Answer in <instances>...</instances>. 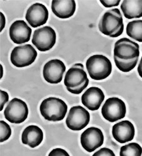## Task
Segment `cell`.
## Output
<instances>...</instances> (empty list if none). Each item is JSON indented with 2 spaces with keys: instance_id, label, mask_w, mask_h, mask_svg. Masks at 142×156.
<instances>
[{
  "instance_id": "4",
  "label": "cell",
  "mask_w": 142,
  "mask_h": 156,
  "mask_svg": "<svg viewBox=\"0 0 142 156\" xmlns=\"http://www.w3.org/2000/svg\"><path fill=\"white\" fill-rule=\"evenodd\" d=\"M89 75L94 80L100 81L107 78L111 73L112 64L109 58L102 55H94L86 61Z\"/></svg>"
},
{
  "instance_id": "29",
  "label": "cell",
  "mask_w": 142,
  "mask_h": 156,
  "mask_svg": "<svg viewBox=\"0 0 142 156\" xmlns=\"http://www.w3.org/2000/svg\"><path fill=\"white\" fill-rule=\"evenodd\" d=\"M138 72L140 75V76L142 78V57L141 58V61L140 62V64L138 67Z\"/></svg>"
},
{
  "instance_id": "26",
  "label": "cell",
  "mask_w": 142,
  "mask_h": 156,
  "mask_svg": "<svg viewBox=\"0 0 142 156\" xmlns=\"http://www.w3.org/2000/svg\"><path fill=\"white\" fill-rule=\"evenodd\" d=\"M100 3L106 8L118 6L120 0H100Z\"/></svg>"
},
{
  "instance_id": "12",
  "label": "cell",
  "mask_w": 142,
  "mask_h": 156,
  "mask_svg": "<svg viewBox=\"0 0 142 156\" xmlns=\"http://www.w3.org/2000/svg\"><path fill=\"white\" fill-rule=\"evenodd\" d=\"M65 69V66L62 61L53 59L45 64L43 76L47 82L50 84H58L62 81Z\"/></svg>"
},
{
  "instance_id": "28",
  "label": "cell",
  "mask_w": 142,
  "mask_h": 156,
  "mask_svg": "<svg viewBox=\"0 0 142 156\" xmlns=\"http://www.w3.org/2000/svg\"><path fill=\"white\" fill-rule=\"evenodd\" d=\"M0 16H1V31L3 30V29L4 28L5 26V23H6V20H5V15L1 12L0 13Z\"/></svg>"
},
{
  "instance_id": "8",
  "label": "cell",
  "mask_w": 142,
  "mask_h": 156,
  "mask_svg": "<svg viewBox=\"0 0 142 156\" xmlns=\"http://www.w3.org/2000/svg\"><path fill=\"white\" fill-rule=\"evenodd\" d=\"M37 52L30 44L18 46L11 53L12 63L17 67H24L31 65L36 59Z\"/></svg>"
},
{
  "instance_id": "20",
  "label": "cell",
  "mask_w": 142,
  "mask_h": 156,
  "mask_svg": "<svg viewBox=\"0 0 142 156\" xmlns=\"http://www.w3.org/2000/svg\"><path fill=\"white\" fill-rule=\"evenodd\" d=\"M127 35L134 40L142 42V20H133L128 23Z\"/></svg>"
},
{
  "instance_id": "1",
  "label": "cell",
  "mask_w": 142,
  "mask_h": 156,
  "mask_svg": "<svg viewBox=\"0 0 142 156\" xmlns=\"http://www.w3.org/2000/svg\"><path fill=\"white\" fill-rule=\"evenodd\" d=\"M99 29L102 34L111 37L120 36L123 32L124 25L119 9H109L104 14L99 23Z\"/></svg>"
},
{
  "instance_id": "15",
  "label": "cell",
  "mask_w": 142,
  "mask_h": 156,
  "mask_svg": "<svg viewBox=\"0 0 142 156\" xmlns=\"http://www.w3.org/2000/svg\"><path fill=\"white\" fill-rule=\"evenodd\" d=\"M135 133V127L128 120L121 121L113 126L112 134L114 139L121 144L131 141Z\"/></svg>"
},
{
  "instance_id": "19",
  "label": "cell",
  "mask_w": 142,
  "mask_h": 156,
  "mask_svg": "<svg viewBox=\"0 0 142 156\" xmlns=\"http://www.w3.org/2000/svg\"><path fill=\"white\" fill-rule=\"evenodd\" d=\"M121 9L125 18L128 19L142 17V0H124Z\"/></svg>"
},
{
  "instance_id": "27",
  "label": "cell",
  "mask_w": 142,
  "mask_h": 156,
  "mask_svg": "<svg viewBox=\"0 0 142 156\" xmlns=\"http://www.w3.org/2000/svg\"><path fill=\"white\" fill-rule=\"evenodd\" d=\"M0 95H1V105H0L1 108H0V110L2 111L5 105L9 100V96L6 91H2V90L0 91Z\"/></svg>"
},
{
  "instance_id": "14",
  "label": "cell",
  "mask_w": 142,
  "mask_h": 156,
  "mask_svg": "<svg viewBox=\"0 0 142 156\" xmlns=\"http://www.w3.org/2000/svg\"><path fill=\"white\" fill-rule=\"evenodd\" d=\"M32 29L23 20H16L9 28V37L16 44H22L30 41Z\"/></svg>"
},
{
  "instance_id": "18",
  "label": "cell",
  "mask_w": 142,
  "mask_h": 156,
  "mask_svg": "<svg viewBox=\"0 0 142 156\" xmlns=\"http://www.w3.org/2000/svg\"><path fill=\"white\" fill-rule=\"evenodd\" d=\"M43 139V133L41 129L36 125H30L23 130L22 141L23 144L32 148L39 146Z\"/></svg>"
},
{
  "instance_id": "25",
  "label": "cell",
  "mask_w": 142,
  "mask_h": 156,
  "mask_svg": "<svg viewBox=\"0 0 142 156\" xmlns=\"http://www.w3.org/2000/svg\"><path fill=\"white\" fill-rule=\"evenodd\" d=\"M48 156H70L67 151L61 148H57L53 149Z\"/></svg>"
},
{
  "instance_id": "10",
  "label": "cell",
  "mask_w": 142,
  "mask_h": 156,
  "mask_svg": "<svg viewBox=\"0 0 142 156\" xmlns=\"http://www.w3.org/2000/svg\"><path fill=\"white\" fill-rule=\"evenodd\" d=\"M139 45L127 38L118 40L115 45L114 56L123 60H131L140 55Z\"/></svg>"
},
{
  "instance_id": "17",
  "label": "cell",
  "mask_w": 142,
  "mask_h": 156,
  "mask_svg": "<svg viewBox=\"0 0 142 156\" xmlns=\"http://www.w3.org/2000/svg\"><path fill=\"white\" fill-rule=\"evenodd\" d=\"M51 8L55 15L60 18L65 19L71 17L74 14L76 4L74 0H54Z\"/></svg>"
},
{
  "instance_id": "3",
  "label": "cell",
  "mask_w": 142,
  "mask_h": 156,
  "mask_svg": "<svg viewBox=\"0 0 142 156\" xmlns=\"http://www.w3.org/2000/svg\"><path fill=\"white\" fill-rule=\"evenodd\" d=\"M68 108V105L61 99L50 97L42 101L40 106V111L45 120L50 122H58L65 118Z\"/></svg>"
},
{
  "instance_id": "6",
  "label": "cell",
  "mask_w": 142,
  "mask_h": 156,
  "mask_svg": "<svg viewBox=\"0 0 142 156\" xmlns=\"http://www.w3.org/2000/svg\"><path fill=\"white\" fill-rule=\"evenodd\" d=\"M56 42V33L54 29L49 26H45L35 30L32 44L41 52L50 50Z\"/></svg>"
},
{
  "instance_id": "5",
  "label": "cell",
  "mask_w": 142,
  "mask_h": 156,
  "mask_svg": "<svg viewBox=\"0 0 142 156\" xmlns=\"http://www.w3.org/2000/svg\"><path fill=\"white\" fill-rule=\"evenodd\" d=\"M126 113V107L125 102L116 97L108 98L101 110L104 119L109 122H115L123 119Z\"/></svg>"
},
{
  "instance_id": "13",
  "label": "cell",
  "mask_w": 142,
  "mask_h": 156,
  "mask_svg": "<svg viewBox=\"0 0 142 156\" xmlns=\"http://www.w3.org/2000/svg\"><path fill=\"white\" fill-rule=\"evenodd\" d=\"M25 18L33 28L40 27L48 20L49 11L45 5L36 3L27 9Z\"/></svg>"
},
{
  "instance_id": "22",
  "label": "cell",
  "mask_w": 142,
  "mask_h": 156,
  "mask_svg": "<svg viewBox=\"0 0 142 156\" xmlns=\"http://www.w3.org/2000/svg\"><path fill=\"white\" fill-rule=\"evenodd\" d=\"M114 60L116 67L124 73H128L133 70L137 64L138 58H135L131 60H123L114 56Z\"/></svg>"
},
{
  "instance_id": "2",
  "label": "cell",
  "mask_w": 142,
  "mask_h": 156,
  "mask_svg": "<svg viewBox=\"0 0 142 156\" xmlns=\"http://www.w3.org/2000/svg\"><path fill=\"white\" fill-rule=\"evenodd\" d=\"M64 84L68 91L74 94H79L86 88L89 80L82 64H75L68 71L64 78Z\"/></svg>"
},
{
  "instance_id": "11",
  "label": "cell",
  "mask_w": 142,
  "mask_h": 156,
  "mask_svg": "<svg viewBox=\"0 0 142 156\" xmlns=\"http://www.w3.org/2000/svg\"><path fill=\"white\" fill-rule=\"evenodd\" d=\"M104 135L98 128L90 127L86 129L81 136V144L84 150L92 152L103 144Z\"/></svg>"
},
{
  "instance_id": "9",
  "label": "cell",
  "mask_w": 142,
  "mask_h": 156,
  "mask_svg": "<svg viewBox=\"0 0 142 156\" xmlns=\"http://www.w3.org/2000/svg\"><path fill=\"white\" fill-rule=\"evenodd\" d=\"M89 121V113L81 106H75L71 108L69 112L66 125L73 131H79L86 127Z\"/></svg>"
},
{
  "instance_id": "30",
  "label": "cell",
  "mask_w": 142,
  "mask_h": 156,
  "mask_svg": "<svg viewBox=\"0 0 142 156\" xmlns=\"http://www.w3.org/2000/svg\"><path fill=\"white\" fill-rule=\"evenodd\" d=\"M1 71H2V72H1V77H3V67H2V66H1Z\"/></svg>"
},
{
  "instance_id": "16",
  "label": "cell",
  "mask_w": 142,
  "mask_h": 156,
  "mask_svg": "<svg viewBox=\"0 0 142 156\" xmlns=\"http://www.w3.org/2000/svg\"><path fill=\"white\" fill-rule=\"evenodd\" d=\"M103 91L98 87H91L82 94L81 101L91 111L98 110L105 100Z\"/></svg>"
},
{
  "instance_id": "21",
  "label": "cell",
  "mask_w": 142,
  "mask_h": 156,
  "mask_svg": "<svg viewBox=\"0 0 142 156\" xmlns=\"http://www.w3.org/2000/svg\"><path fill=\"white\" fill-rule=\"evenodd\" d=\"M142 148L135 142L122 146L120 149V156H141Z\"/></svg>"
},
{
  "instance_id": "23",
  "label": "cell",
  "mask_w": 142,
  "mask_h": 156,
  "mask_svg": "<svg viewBox=\"0 0 142 156\" xmlns=\"http://www.w3.org/2000/svg\"><path fill=\"white\" fill-rule=\"evenodd\" d=\"M0 128H1L0 142H3L10 137L12 135V129L9 125L3 120L0 121Z\"/></svg>"
},
{
  "instance_id": "24",
  "label": "cell",
  "mask_w": 142,
  "mask_h": 156,
  "mask_svg": "<svg viewBox=\"0 0 142 156\" xmlns=\"http://www.w3.org/2000/svg\"><path fill=\"white\" fill-rule=\"evenodd\" d=\"M92 156H116L113 151L108 148H102L96 152Z\"/></svg>"
},
{
  "instance_id": "7",
  "label": "cell",
  "mask_w": 142,
  "mask_h": 156,
  "mask_svg": "<svg viewBox=\"0 0 142 156\" xmlns=\"http://www.w3.org/2000/svg\"><path fill=\"white\" fill-rule=\"evenodd\" d=\"M5 119L13 123H21L25 121L28 115V108L26 103L20 99H12L4 111Z\"/></svg>"
}]
</instances>
